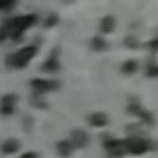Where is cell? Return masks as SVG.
<instances>
[{"label": "cell", "instance_id": "obj_5", "mask_svg": "<svg viewBox=\"0 0 158 158\" xmlns=\"http://www.w3.org/2000/svg\"><path fill=\"white\" fill-rule=\"evenodd\" d=\"M19 101V97L16 94H6L0 100V114L2 115H13L16 109V104Z\"/></svg>", "mask_w": 158, "mask_h": 158}, {"label": "cell", "instance_id": "obj_3", "mask_svg": "<svg viewBox=\"0 0 158 158\" xmlns=\"http://www.w3.org/2000/svg\"><path fill=\"white\" fill-rule=\"evenodd\" d=\"M36 52H38V49H36V46H25V48H22V49H19V51H16L15 54H11V56H8L6 57V65L8 67H13V68H25L29 65V62L36 56Z\"/></svg>", "mask_w": 158, "mask_h": 158}, {"label": "cell", "instance_id": "obj_8", "mask_svg": "<svg viewBox=\"0 0 158 158\" xmlns=\"http://www.w3.org/2000/svg\"><path fill=\"white\" fill-rule=\"evenodd\" d=\"M21 147H22V144H21L18 139H15V138L5 139V141L2 142V146H0V149H2V152H3L5 155H13V153H16V152H19Z\"/></svg>", "mask_w": 158, "mask_h": 158}, {"label": "cell", "instance_id": "obj_13", "mask_svg": "<svg viewBox=\"0 0 158 158\" xmlns=\"http://www.w3.org/2000/svg\"><path fill=\"white\" fill-rule=\"evenodd\" d=\"M138 68H139V65H138L136 60H127V62H123V65H122V71H123L125 74H133V73L138 71Z\"/></svg>", "mask_w": 158, "mask_h": 158}, {"label": "cell", "instance_id": "obj_23", "mask_svg": "<svg viewBox=\"0 0 158 158\" xmlns=\"http://www.w3.org/2000/svg\"><path fill=\"white\" fill-rule=\"evenodd\" d=\"M21 158H40V156H38L36 152H25Z\"/></svg>", "mask_w": 158, "mask_h": 158}, {"label": "cell", "instance_id": "obj_10", "mask_svg": "<svg viewBox=\"0 0 158 158\" xmlns=\"http://www.w3.org/2000/svg\"><path fill=\"white\" fill-rule=\"evenodd\" d=\"M115 25H117V19L114 16H104L100 22V30L103 33H111L115 30Z\"/></svg>", "mask_w": 158, "mask_h": 158}, {"label": "cell", "instance_id": "obj_16", "mask_svg": "<svg viewBox=\"0 0 158 158\" xmlns=\"http://www.w3.org/2000/svg\"><path fill=\"white\" fill-rule=\"evenodd\" d=\"M142 111V106L139 104V101H130L128 104V112L131 115H139V112Z\"/></svg>", "mask_w": 158, "mask_h": 158}, {"label": "cell", "instance_id": "obj_12", "mask_svg": "<svg viewBox=\"0 0 158 158\" xmlns=\"http://www.w3.org/2000/svg\"><path fill=\"white\" fill-rule=\"evenodd\" d=\"M57 153L63 158H68L73 153V146L68 139H62L57 142Z\"/></svg>", "mask_w": 158, "mask_h": 158}, {"label": "cell", "instance_id": "obj_20", "mask_svg": "<svg viewBox=\"0 0 158 158\" xmlns=\"http://www.w3.org/2000/svg\"><path fill=\"white\" fill-rule=\"evenodd\" d=\"M125 46H128V48H131V49H136V48L141 46V43L138 41L135 36H127V38H125Z\"/></svg>", "mask_w": 158, "mask_h": 158}, {"label": "cell", "instance_id": "obj_1", "mask_svg": "<svg viewBox=\"0 0 158 158\" xmlns=\"http://www.w3.org/2000/svg\"><path fill=\"white\" fill-rule=\"evenodd\" d=\"M38 22V16L36 15H24V16H15L10 18L3 22L2 29L6 32L8 38H13L15 41H19L22 38V35L25 33V30L30 29L32 25H35Z\"/></svg>", "mask_w": 158, "mask_h": 158}, {"label": "cell", "instance_id": "obj_21", "mask_svg": "<svg viewBox=\"0 0 158 158\" xmlns=\"http://www.w3.org/2000/svg\"><path fill=\"white\" fill-rule=\"evenodd\" d=\"M57 22H59V16L57 15H51L44 21V27H54V25H57Z\"/></svg>", "mask_w": 158, "mask_h": 158}, {"label": "cell", "instance_id": "obj_17", "mask_svg": "<svg viewBox=\"0 0 158 158\" xmlns=\"http://www.w3.org/2000/svg\"><path fill=\"white\" fill-rule=\"evenodd\" d=\"M16 6L15 0H0V11H10Z\"/></svg>", "mask_w": 158, "mask_h": 158}, {"label": "cell", "instance_id": "obj_19", "mask_svg": "<svg viewBox=\"0 0 158 158\" xmlns=\"http://www.w3.org/2000/svg\"><path fill=\"white\" fill-rule=\"evenodd\" d=\"M156 74H158V70H156L155 62H149L147 63V68H146V76L147 77H155Z\"/></svg>", "mask_w": 158, "mask_h": 158}, {"label": "cell", "instance_id": "obj_6", "mask_svg": "<svg viewBox=\"0 0 158 158\" xmlns=\"http://www.w3.org/2000/svg\"><path fill=\"white\" fill-rule=\"evenodd\" d=\"M68 141L71 142L73 149H85L90 144V136L84 130H73Z\"/></svg>", "mask_w": 158, "mask_h": 158}, {"label": "cell", "instance_id": "obj_24", "mask_svg": "<svg viewBox=\"0 0 158 158\" xmlns=\"http://www.w3.org/2000/svg\"><path fill=\"white\" fill-rule=\"evenodd\" d=\"M8 38V35H6V32L2 29V27H0V43H2V41H5V40Z\"/></svg>", "mask_w": 158, "mask_h": 158}, {"label": "cell", "instance_id": "obj_2", "mask_svg": "<svg viewBox=\"0 0 158 158\" xmlns=\"http://www.w3.org/2000/svg\"><path fill=\"white\" fill-rule=\"evenodd\" d=\"M125 153L130 155H144L147 152L155 150V142L152 139L142 138V136H128L122 141Z\"/></svg>", "mask_w": 158, "mask_h": 158}, {"label": "cell", "instance_id": "obj_15", "mask_svg": "<svg viewBox=\"0 0 158 158\" xmlns=\"http://www.w3.org/2000/svg\"><path fill=\"white\" fill-rule=\"evenodd\" d=\"M141 120L144 122V123H147V125H153V114L152 112H149V111H146V109H142L141 112H139V115H138Z\"/></svg>", "mask_w": 158, "mask_h": 158}, {"label": "cell", "instance_id": "obj_4", "mask_svg": "<svg viewBox=\"0 0 158 158\" xmlns=\"http://www.w3.org/2000/svg\"><path fill=\"white\" fill-rule=\"evenodd\" d=\"M30 85L35 92V95H44L49 92H56L60 89V82L56 79H32Z\"/></svg>", "mask_w": 158, "mask_h": 158}, {"label": "cell", "instance_id": "obj_18", "mask_svg": "<svg viewBox=\"0 0 158 158\" xmlns=\"http://www.w3.org/2000/svg\"><path fill=\"white\" fill-rule=\"evenodd\" d=\"M32 104H33V106H36V108H41V109H46L48 108V103H44V100L41 98V95H33Z\"/></svg>", "mask_w": 158, "mask_h": 158}, {"label": "cell", "instance_id": "obj_14", "mask_svg": "<svg viewBox=\"0 0 158 158\" xmlns=\"http://www.w3.org/2000/svg\"><path fill=\"white\" fill-rule=\"evenodd\" d=\"M109 158H122L125 155V149H123V144H120L118 147H114L111 150H106Z\"/></svg>", "mask_w": 158, "mask_h": 158}, {"label": "cell", "instance_id": "obj_7", "mask_svg": "<svg viewBox=\"0 0 158 158\" xmlns=\"http://www.w3.org/2000/svg\"><path fill=\"white\" fill-rule=\"evenodd\" d=\"M59 54H60V51L56 48L54 51H52L51 57L46 59L44 63L41 65V71H43V73H57V71L60 70L62 65H60V57H59Z\"/></svg>", "mask_w": 158, "mask_h": 158}, {"label": "cell", "instance_id": "obj_22", "mask_svg": "<svg viewBox=\"0 0 158 158\" xmlns=\"http://www.w3.org/2000/svg\"><path fill=\"white\" fill-rule=\"evenodd\" d=\"M147 49H149L150 52H155V51H156V40H155V38L150 40V41L147 43Z\"/></svg>", "mask_w": 158, "mask_h": 158}, {"label": "cell", "instance_id": "obj_11", "mask_svg": "<svg viewBox=\"0 0 158 158\" xmlns=\"http://www.w3.org/2000/svg\"><path fill=\"white\" fill-rule=\"evenodd\" d=\"M90 48L95 52H104V51L109 49V43L103 36H94L90 40Z\"/></svg>", "mask_w": 158, "mask_h": 158}, {"label": "cell", "instance_id": "obj_9", "mask_svg": "<svg viewBox=\"0 0 158 158\" xmlns=\"http://www.w3.org/2000/svg\"><path fill=\"white\" fill-rule=\"evenodd\" d=\"M89 123L95 128H101V127H106L109 123V117L108 114L104 112H94L89 115Z\"/></svg>", "mask_w": 158, "mask_h": 158}]
</instances>
